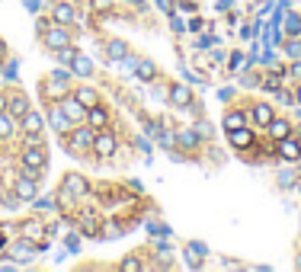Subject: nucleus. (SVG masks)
Wrapping results in <instances>:
<instances>
[{
  "mask_svg": "<svg viewBox=\"0 0 301 272\" xmlns=\"http://www.w3.org/2000/svg\"><path fill=\"white\" fill-rule=\"evenodd\" d=\"M64 189L70 192V196H84V192H87V179L84 176H67L64 179Z\"/></svg>",
  "mask_w": 301,
  "mask_h": 272,
  "instance_id": "19",
  "label": "nucleus"
},
{
  "mask_svg": "<svg viewBox=\"0 0 301 272\" xmlns=\"http://www.w3.org/2000/svg\"><path fill=\"white\" fill-rule=\"evenodd\" d=\"M211 45H215V39H211V36H202L199 39V48H211Z\"/></svg>",
  "mask_w": 301,
  "mask_h": 272,
  "instance_id": "44",
  "label": "nucleus"
},
{
  "mask_svg": "<svg viewBox=\"0 0 301 272\" xmlns=\"http://www.w3.org/2000/svg\"><path fill=\"white\" fill-rule=\"evenodd\" d=\"M205 253H208L205 243H199V240L186 243V262H189V269H202V259H205Z\"/></svg>",
  "mask_w": 301,
  "mask_h": 272,
  "instance_id": "4",
  "label": "nucleus"
},
{
  "mask_svg": "<svg viewBox=\"0 0 301 272\" xmlns=\"http://www.w3.org/2000/svg\"><path fill=\"white\" fill-rule=\"evenodd\" d=\"M61 112H64V116H67L70 122L87 119V106H84L81 100H77V96H64V100H61Z\"/></svg>",
  "mask_w": 301,
  "mask_h": 272,
  "instance_id": "3",
  "label": "nucleus"
},
{
  "mask_svg": "<svg viewBox=\"0 0 301 272\" xmlns=\"http://www.w3.org/2000/svg\"><path fill=\"white\" fill-rule=\"evenodd\" d=\"M279 154H282V160H298V157H301V144L295 141V138H282V141H279Z\"/></svg>",
  "mask_w": 301,
  "mask_h": 272,
  "instance_id": "8",
  "label": "nucleus"
},
{
  "mask_svg": "<svg viewBox=\"0 0 301 272\" xmlns=\"http://www.w3.org/2000/svg\"><path fill=\"white\" fill-rule=\"evenodd\" d=\"M55 23H58V26H67V23H74V7L61 0V4L55 7Z\"/></svg>",
  "mask_w": 301,
  "mask_h": 272,
  "instance_id": "15",
  "label": "nucleus"
},
{
  "mask_svg": "<svg viewBox=\"0 0 301 272\" xmlns=\"http://www.w3.org/2000/svg\"><path fill=\"white\" fill-rule=\"evenodd\" d=\"M13 196L20 199V202H32L35 196H39V186H35L32 176H20V179H16V186H13Z\"/></svg>",
  "mask_w": 301,
  "mask_h": 272,
  "instance_id": "2",
  "label": "nucleus"
},
{
  "mask_svg": "<svg viewBox=\"0 0 301 272\" xmlns=\"http://www.w3.org/2000/svg\"><path fill=\"white\" fill-rule=\"evenodd\" d=\"M285 29L291 32V36H298V32H301V16L298 13H288L285 16Z\"/></svg>",
  "mask_w": 301,
  "mask_h": 272,
  "instance_id": "28",
  "label": "nucleus"
},
{
  "mask_svg": "<svg viewBox=\"0 0 301 272\" xmlns=\"http://www.w3.org/2000/svg\"><path fill=\"white\" fill-rule=\"evenodd\" d=\"M161 144H167V147L173 144V135H170V131H161Z\"/></svg>",
  "mask_w": 301,
  "mask_h": 272,
  "instance_id": "47",
  "label": "nucleus"
},
{
  "mask_svg": "<svg viewBox=\"0 0 301 272\" xmlns=\"http://www.w3.org/2000/svg\"><path fill=\"white\" fill-rule=\"evenodd\" d=\"M64 250L67 253H77V250H81V237H74V234L64 237Z\"/></svg>",
  "mask_w": 301,
  "mask_h": 272,
  "instance_id": "33",
  "label": "nucleus"
},
{
  "mask_svg": "<svg viewBox=\"0 0 301 272\" xmlns=\"http://www.w3.org/2000/svg\"><path fill=\"white\" fill-rule=\"evenodd\" d=\"M58 205H70V192H67L64 186L58 189Z\"/></svg>",
  "mask_w": 301,
  "mask_h": 272,
  "instance_id": "40",
  "label": "nucleus"
},
{
  "mask_svg": "<svg viewBox=\"0 0 301 272\" xmlns=\"http://www.w3.org/2000/svg\"><path fill=\"white\" fill-rule=\"evenodd\" d=\"M96 141V128H74V147H93Z\"/></svg>",
  "mask_w": 301,
  "mask_h": 272,
  "instance_id": "10",
  "label": "nucleus"
},
{
  "mask_svg": "<svg viewBox=\"0 0 301 272\" xmlns=\"http://www.w3.org/2000/svg\"><path fill=\"white\" fill-rule=\"evenodd\" d=\"M26 112H29L26 96H13V100H7V116H10V119H23Z\"/></svg>",
  "mask_w": 301,
  "mask_h": 272,
  "instance_id": "9",
  "label": "nucleus"
},
{
  "mask_svg": "<svg viewBox=\"0 0 301 272\" xmlns=\"http://www.w3.org/2000/svg\"><path fill=\"white\" fill-rule=\"evenodd\" d=\"M70 71H74L77 77H90L93 74V61L87 55H74V61H70Z\"/></svg>",
  "mask_w": 301,
  "mask_h": 272,
  "instance_id": "11",
  "label": "nucleus"
},
{
  "mask_svg": "<svg viewBox=\"0 0 301 272\" xmlns=\"http://www.w3.org/2000/svg\"><path fill=\"white\" fill-rule=\"evenodd\" d=\"M285 51H288L291 58H301V39H291L288 45H285Z\"/></svg>",
  "mask_w": 301,
  "mask_h": 272,
  "instance_id": "35",
  "label": "nucleus"
},
{
  "mask_svg": "<svg viewBox=\"0 0 301 272\" xmlns=\"http://www.w3.org/2000/svg\"><path fill=\"white\" fill-rule=\"evenodd\" d=\"M64 45H70L64 26H58V29H48V32H45V48H48V51H58V48H64Z\"/></svg>",
  "mask_w": 301,
  "mask_h": 272,
  "instance_id": "6",
  "label": "nucleus"
},
{
  "mask_svg": "<svg viewBox=\"0 0 301 272\" xmlns=\"http://www.w3.org/2000/svg\"><path fill=\"white\" fill-rule=\"evenodd\" d=\"M45 163H48V157H45L42 147H26V151H23V166H26L29 173L45 170Z\"/></svg>",
  "mask_w": 301,
  "mask_h": 272,
  "instance_id": "1",
  "label": "nucleus"
},
{
  "mask_svg": "<svg viewBox=\"0 0 301 272\" xmlns=\"http://www.w3.org/2000/svg\"><path fill=\"white\" fill-rule=\"evenodd\" d=\"M279 186H282V189H291V186H295V176H291L288 170H282V173H279Z\"/></svg>",
  "mask_w": 301,
  "mask_h": 272,
  "instance_id": "34",
  "label": "nucleus"
},
{
  "mask_svg": "<svg viewBox=\"0 0 301 272\" xmlns=\"http://www.w3.org/2000/svg\"><path fill=\"white\" fill-rule=\"evenodd\" d=\"M298 269H301V259H298Z\"/></svg>",
  "mask_w": 301,
  "mask_h": 272,
  "instance_id": "49",
  "label": "nucleus"
},
{
  "mask_svg": "<svg viewBox=\"0 0 301 272\" xmlns=\"http://www.w3.org/2000/svg\"><path fill=\"white\" fill-rule=\"evenodd\" d=\"M32 202H35V212H55V208H58V205H55V199H51V196H48V199H45V196H42V199L35 196Z\"/></svg>",
  "mask_w": 301,
  "mask_h": 272,
  "instance_id": "26",
  "label": "nucleus"
},
{
  "mask_svg": "<svg viewBox=\"0 0 301 272\" xmlns=\"http://www.w3.org/2000/svg\"><path fill=\"white\" fill-rule=\"evenodd\" d=\"M74 96H77V100H81V103H84V106H87V109H90V106H96V103H100V93H96V90H93V86H81V90H77Z\"/></svg>",
  "mask_w": 301,
  "mask_h": 272,
  "instance_id": "17",
  "label": "nucleus"
},
{
  "mask_svg": "<svg viewBox=\"0 0 301 272\" xmlns=\"http://www.w3.org/2000/svg\"><path fill=\"white\" fill-rule=\"evenodd\" d=\"M55 55H58V61H61V64H70V61H74V55H77V51L70 48V45H64V48H58Z\"/></svg>",
  "mask_w": 301,
  "mask_h": 272,
  "instance_id": "30",
  "label": "nucleus"
},
{
  "mask_svg": "<svg viewBox=\"0 0 301 272\" xmlns=\"http://www.w3.org/2000/svg\"><path fill=\"white\" fill-rule=\"evenodd\" d=\"M253 122H256V125H269V122H272V106H269V103H256V106H253Z\"/></svg>",
  "mask_w": 301,
  "mask_h": 272,
  "instance_id": "14",
  "label": "nucleus"
},
{
  "mask_svg": "<svg viewBox=\"0 0 301 272\" xmlns=\"http://www.w3.org/2000/svg\"><path fill=\"white\" fill-rule=\"evenodd\" d=\"M125 55H128L125 42H119V39H116V42H109V58H112V61H122Z\"/></svg>",
  "mask_w": 301,
  "mask_h": 272,
  "instance_id": "24",
  "label": "nucleus"
},
{
  "mask_svg": "<svg viewBox=\"0 0 301 272\" xmlns=\"http://www.w3.org/2000/svg\"><path fill=\"white\" fill-rule=\"evenodd\" d=\"M276 96H279V103H282V106H291V103H295V96L285 93V90H276Z\"/></svg>",
  "mask_w": 301,
  "mask_h": 272,
  "instance_id": "37",
  "label": "nucleus"
},
{
  "mask_svg": "<svg viewBox=\"0 0 301 272\" xmlns=\"http://www.w3.org/2000/svg\"><path fill=\"white\" fill-rule=\"evenodd\" d=\"M64 90H67V80H55V77H51L48 93H51V96H64Z\"/></svg>",
  "mask_w": 301,
  "mask_h": 272,
  "instance_id": "31",
  "label": "nucleus"
},
{
  "mask_svg": "<svg viewBox=\"0 0 301 272\" xmlns=\"http://www.w3.org/2000/svg\"><path fill=\"white\" fill-rule=\"evenodd\" d=\"M87 122H90V128L100 131V128L106 125V122H109V116H106V109H100V103H96V106L87 109Z\"/></svg>",
  "mask_w": 301,
  "mask_h": 272,
  "instance_id": "13",
  "label": "nucleus"
},
{
  "mask_svg": "<svg viewBox=\"0 0 301 272\" xmlns=\"http://www.w3.org/2000/svg\"><path fill=\"white\" fill-rule=\"evenodd\" d=\"M135 74H138V80H144V83H150V80H154V64H150V61H138V64H135Z\"/></svg>",
  "mask_w": 301,
  "mask_h": 272,
  "instance_id": "20",
  "label": "nucleus"
},
{
  "mask_svg": "<svg viewBox=\"0 0 301 272\" xmlns=\"http://www.w3.org/2000/svg\"><path fill=\"white\" fill-rule=\"evenodd\" d=\"M183 147H196L199 144V131L196 128H186V131H180V138H176Z\"/></svg>",
  "mask_w": 301,
  "mask_h": 272,
  "instance_id": "22",
  "label": "nucleus"
},
{
  "mask_svg": "<svg viewBox=\"0 0 301 272\" xmlns=\"http://www.w3.org/2000/svg\"><path fill=\"white\" fill-rule=\"evenodd\" d=\"M170 26H173V32H183V29H186V23H183L176 13H170Z\"/></svg>",
  "mask_w": 301,
  "mask_h": 272,
  "instance_id": "39",
  "label": "nucleus"
},
{
  "mask_svg": "<svg viewBox=\"0 0 301 272\" xmlns=\"http://www.w3.org/2000/svg\"><path fill=\"white\" fill-rule=\"evenodd\" d=\"M192 128L199 131V138H208V135H211V125H208V122H199V125H192Z\"/></svg>",
  "mask_w": 301,
  "mask_h": 272,
  "instance_id": "38",
  "label": "nucleus"
},
{
  "mask_svg": "<svg viewBox=\"0 0 301 272\" xmlns=\"http://www.w3.org/2000/svg\"><path fill=\"white\" fill-rule=\"evenodd\" d=\"M147 231L154 234V237H167V234H170V227H167V224H150Z\"/></svg>",
  "mask_w": 301,
  "mask_h": 272,
  "instance_id": "36",
  "label": "nucleus"
},
{
  "mask_svg": "<svg viewBox=\"0 0 301 272\" xmlns=\"http://www.w3.org/2000/svg\"><path fill=\"white\" fill-rule=\"evenodd\" d=\"M295 103H301V86H298V93H295Z\"/></svg>",
  "mask_w": 301,
  "mask_h": 272,
  "instance_id": "48",
  "label": "nucleus"
},
{
  "mask_svg": "<svg viewBox=\"0 0 301 272\" xmlns=\"http://www.w3.org/2000/svg\"><path fill=\"white\" fill-rule=\"evenodd\" d=\"M266 128H269L272 138H279V141H282V138H288V128H291V125H288V122H282V119H272Z\"/></svg>",
  "mask_w": 301,
  "mask_h": 272,
  "instance_id": "21",
  "label": "nucleus"
},
{
  "mask_svg": "<svg viewBox=\"0 0 301 272\" xmlns=\"http://www.w3.org/2000/svg\"><path fill=\"white\" fill-rule=\"evenodd\" d=\"M35 250H39V243H29V240H20V243H16V256H26V253H35Z\"/></svg>",
  "mask_w": 301,
  "mask_h": 272,
  "instance_id": "29",
  "label": "nucleus"
},
{
  "mask_svg": "<svg viewBox=\"0 0 301 272\" xmlns=\"http://www.w3.org/2000/svg\"><path fill=\"white\" fill-rule=\"evenodd\" d=\"M279 80H282V71H279V74H266V80H263V86L276 93V90H279Z\"/></svg>",
  "mask_w": 301,
  "mask_h": 272,
  "instance_id": "32",
  "label": "nucleus"
},
{
  "mask_svg": "<svg viewBox=\"0 0 301 272\" xmlns=\"http://www.w3.org/2000/svg\"><path fill=\"white\" fill-rule=\"evenodd\" d=\"M51 77H55V80H70V74L64 71V67H58V71H51Z\"/></svg>",
  "mask_w": 301,
  "mask_h": 272,
  "instance_id": "42",
  "label": "nucleus"
},
{
  "mask_svg": "<svg viewBox=\"0 0 301 272\" xmlns=\"http://www.w3.org/2000/svg\"><path fill=\"white\" fill-rule=\"evenodd\" d=\"M241 125H247V116L241 109H231V112H224V128L231 131V128H241Z\"/></svg>",
  "mask_w": 301,
  "mask_h": 272,
  "instance_id": "18",
  "label": "nucleus"
},
{
  "mask_svg": "<svg viewBox=\"0 0 301 272\" xmlns=\"http://www.w3.org/2000/svg\"><path fill=\"white\" fill-rule=\"evenodd\" d=\"M116 135H112V131H103V135H100V131H96V141H93V151L96 154H103V157H109V154H116Z\"/></svg>",
  "mask_w": 301,
  "mask_h": 272,
  "instance_id": "5",
  "label": "nucleus"
},
{
  "mask_svg": "<svg viewBox=\"0 0 301 272\" xmlns=\"http://www.w3.org/2000/svg\"><path fill=\"white\" fill-rule=\"evenodd\" d=\"M10 135H13V119L7 116V112H0V141L10 138Z\"/></svg>",
  "mask_w": 301,
  "mask_h": 272,
  "instance_id": "25",
  "label": "nucleus"
},
{
  "mask_svg": "<svg viewBox=\"0 0 301 272\" xmlns=\"http://www.w3.org/2000/svg\"><path fill=\"white\" fill-rule=\"evenodd\" d=\"M256 29H260V26H253V29H250V26H244L241 36H244V39H250V36H256Z\"/></svg>",
  "mask_w": 301,
  "mask_h": 272,
  "instance_id": "46",
  "label": "nucleus"
},
{
  "mask_svg": "<svg viewBox=\"0 0 301 272\" xmlns=\"http://www.w3.org/2000/svg\"><path fill=\"white\" fill-rule=\"evenodd\" d=\"M42 128H45V119H42L39 112H26V116H23V131H32V135H42Z\"/></svg>",
  "mask_w": 301,
  "mask_h": 272,
  "instance_id": "12",
  "label": "nucleus"
},
{
  "mask_svg": "<svg viewBox=\"0 0 301 272\" xmlns=\"http://www.w3.org/2000/svg\"><path fill=\"white\" fill-rule=\"evenodd\" d=\"M48 119H51V125H55L58 131H67V128H70V119H67V116H64L61 109H55V112H51Z\"/></svg>",
  "mask_w": 301,
  "mask_h": 272,
  "instance_id": "23",
  "label": "nucleus"
},
{
  "mask_svg": "<svg viewBox=\"0 0 301 272\" xmlns=\"http://www.w3.org/2000/svg\"><path fill=\"white\" fill-rule=\"evenodd\" d=\"M45 234V227H42L39 221H26L23 224V237H42Z\"/></svg>",
  "mask_w": 301,
  "mask_h": 272,
  "instance_id": "27",
  "label": "nucleus"
},
{
  "mask_svg": "<svg viewBox=\"0 0 301 272\" xmlns=\"http://www.w3.org/2000/svg\"><path fill=\"white\" fill-rule=\"evenodd\" d=\"M288 74H291V77H298V80H301V61H295V64L288 67Z\"/></svg>",
  "mask_w": 301,
  "mask_h": 272,
  "instance_id": "45",
  "label": "nucleus"
},
{
  "mask_svg": "<svg viewBox=\"0 0 301 272\" xmlns=\"http://www.w3.org/2000/svg\"><path fill=\"white\" fill-rule=\"evenodd\" d=\"M39 7H42V0H26V10L29 13H39Z\"/></svg>",
  "mask_w": 301,
  "mask_h": 272,
  "instance_id": "43",
  "label": "nucleus"
},
{
  "mask_svg": "<svg viewBox=\"0 0 301 272\" xmlns=\"http://www.w3.org/2000/svg\"><path fill=\"white\" fill-rule=\"evenodd\" d=\"M228 138H231L234 147H250V144H253V128H247V125L231 128V131H228Z\"/></svg>",
  "mask_w": 301,
  "mask_h": 272,
  "instance_id": "7",
  "label": "nucleus"
},
{
  "mask_svg": "<svg viewBox=\"0 0 301 272\" xmlns=\"http://www.w3.org/2000/svg\"><path fill=\"white\" fill-rule=\"evenodd\" d=\"M170 103H176V106H189V103H192V93L186 90L183 83H176L173 90H170Z\"/></svg>",
  "mask_w": 301,
  "mask_h": 272,
  "instance_id": "16",
  "label": "nucleus"
},
{
  "mask_svg": "<svg viewBox=\"0 0 301 272\" xmlns=\"http://www.w3.org/2000/svg\"><path fill=\"white\" fill-rule=\"evenodd\" d=\"M122 269H128V272H135V269H141V262H138L135 256H128L125 262H122Z\"/></svg>",
  "mask_w": 301,
  "mask_h": 272,
  "instance_id": "41",
  "label": "nucleus"
}]
</instances>
